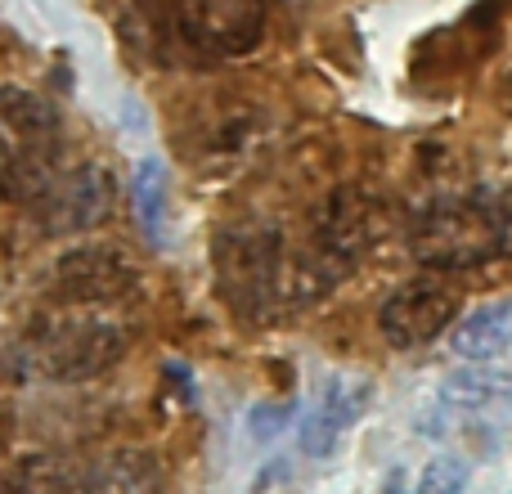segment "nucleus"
<instances>
[{"label": "nucleus", "mask_w": 512, "mask_h": 494, "mask_svg": "<svg viewBox=\"0 0 512 494\" xmlns=\"http://www.w3.org/2000/svg\"><path fill=\"white\" fill-rule=\"evenodd\" d=\"M459 315V297L454 288L436 279H414L405 288H396L378 310V328L391 346H427L445 333Z\"/></svg>", "instance_id": "obj_6"}, {"label": "nucleus", "mask_w": 512, "mask_h": 494, "mask_svg": "<svg viewBox=\"0 0 512 494\" xmlns=\"http://www.w3.org/2000/svg\"><path fill=\"white\" fill-rule=\"evenodd\" d=\"M108 212H113V176H108L104 167H95V162L63 180H54V185L36 198V221H41L45 234L95 230Z\"/></svg>", "instance_id": "obj_7"}, {"label": "nucleus", "mask_w": 512, "mask_h": 494, "mask_svg": "<svg viewBox=\"0 0 512 494\" xmlns=\"http://www.w3.org/2000/svg\"><path fill=\"white\" fill-rule=\"evenodd\" d=\"M158 477V459L140 450H117L104 459L36 454L18 468L14 494H153Z\"/></svg>", "instance_id": "obj_3"}, {"label": "nucleus", "mask_w": 512, "mask_h": 494, "mask_svg": "<svg viewBox=\"0 0 512 494\" xmlns=\"http://www.w3.org/2000/svg\"><path fill=\"white\" fill-rule=\"evenodd\" d=\"M508 494H512V490H508Z\"/></svg>", "instance_id": "obj_17"}, {"label": "nucleus", "mask_w": 512, "mask_h": 494, "mask_svg": "<svg viewBox=\"0 0 512 494\" xmlns=\"http://www.w3.org/2000/svg\"><path fill=\"white\" fill-rule=\"evenodd\" d=\"M135 283H140V265L117 243H81L54 261V288L68 301H86V306L122 301Z\"/></svg>", "instance_id": "obj_5"}, {"label": "nucleus", "mask_w": 512, "mask_h": 494, "mask_svg": "<svg viewBox=\"0 0 512 494\" xmlns=\"http://www.w3.org/2000/svg\"><path fill=\"white\" fill-rule=\"evenodd\" d=\"M0 494H14V486H9V481H5V477H0Z\"/></svg>", "instance_id": "obj_16"}, {"label": "nucleus", "mask_w": 512, "mask_h": 494, "mask_svg": "<svg viewBox=\"0 0 512 494\" xmlns=\"http://www.w3.org/2000/svg\"><path fill=\"white\" fill-rule=\"evenodd\" d=\"M63 126L45 95L27 86H0V194L36 203L59 180Z\"/></svg>", "instance_id": "obj_1"}, {"label": "nucleus", "mask_w": 512, "mask_h": 494, "mask_svg": "<svg viewBox=\"0 0 512 494\" xmlns=\"http://www.w3.org/2000/svg\"><path fill=\"white\" fill-rule=\"evenodd\" d=\"M468 490V468L459 459H436L418 481V494H463Z\"/></svg>", "instance_id": "obj_14"}, {"label": "nucleus", "mask_w": 512, "mask_h": 494, "mask_svg": "<svg viewBox=\"0 0 512 494\" xmlns=\"http://www.w3.org/2000/svg\"><path fill=\"white\" fill-rule=\"evenodd\" d=\"M27 355H32V369L50 382H90L126 355V333L108 319L59 315L45 319Z\"/></svg>", "instance_id": "obj_4"}, {"label": "nucleus", "mask_w": 512, "mask_h": 494, "mask_svg": "<svg viewBox=\"0 0 512 494\" xmlns=\"http://www.w3.org/2000/svg\"><path fill=\"white\" fill-rule=\"evenodd\" d=\"M131 207L135 221H140L144 239L153 247H171V230H176V216H171V176L162 158H140L131 176Z\"/></svg>", "instance_id": "obj_12"}, {"label": "nucleus", "mask_w": 512, "mask_h": 494, "mask_svg": "<svg viewBox=\"0 0 512 494\" xmlns=\"http://www.w3.org/2000/svg\"><path fill=\"white\" fill-rule=\"evenodd\" d=\"M508 337H512V297H495L486 306L468 310L450 328V351L468 364H490L508 351Z\"/></svg>", "instance_id": "obj_10"}, {"label": "nucleus", "mask_w": 512, "mask_h": 494, "mask_svg": "<svg viewBox=\"0 0 512 494\" xmlns=\"http://www.w3.org/2000/svg\"><path fill=\"white\" fill-rule=\"evenodd\" d=\"M369 400H373L369 378H351V373L324 378L315 405L301 418V450H306L310 459H328V454L342 445V436L369 414Z\"/></svg>", "instance_id": "obj_8"}, {"label": "nucleus", "mask_w": 512, "mask_h": 494, "mask_svg": "<svg viewBox=\"0 0 512 494\" xmlns=\"http://www.w3.org/2000/svg\"><path fill=\"white\" fill-rule=\"evenodd\" d=\"M216 274L234 306H256V297H270L274 283V239L270 234H230L225 247L216 243Z\"/></svg>", "instance_id": "obj_9"}, {"label": "nucleus", "mask_w": 512, "mask_h": 494, "mask_svg": "<svg viewBox=\"0 0 512 494\" xmlns=\"http://www.w3.org/2000/svg\"><path fill=\"white\" fill-rule=\"evenodd\" d=\"M441 400L445 405H459V409H486V405H495V400H512V378L508 373L468 364V369L450 373V378L441 382Z\"/></svg>", "instance_id": "obj_13"}, {"label": "nucleus", "mask_w": 512, "mask_h": 494, "mask_svg": "<svg viewBox=\"0 0 512 494\" xmlns=\"http://www.w3.org/2000/svg\"><path fill=\"white\" fill-rule=\"evenodd\" d=\"M189 23L216 50L243 54L252 41H261V0H198Z\"/></svg>", "instance_id": "obj_11"}, {"label": "nucleus", "mask_w": 512, "mask_h": 494, "mask_svg": "<svg viewBox=\"0 0 512 494\" xmlns=\"http://www.w3.org/2000/svg\"><path fill=\"white\" fill-rule=\"evenodd\" d=\"M414 256L432 270L481 265L508 247V207L495 198H450L414 225Z\"/></svg>", "instance_id": "obj_2"}, {"label": "nucleus", "mask_w": 512, "mask_h": 494, "mask_svg": "<svg viewBox=\"0 0 512 494\" xmlns=\"http://www.w3.org/2000/svg\"><path fill=\"white\" fill-rule=\"evenodd\" d=\"M288 423H292V405H252V414H248V432L261 445L274 441Z\"/></svg>", "instance_id": "obj_15"}]
</instances>
